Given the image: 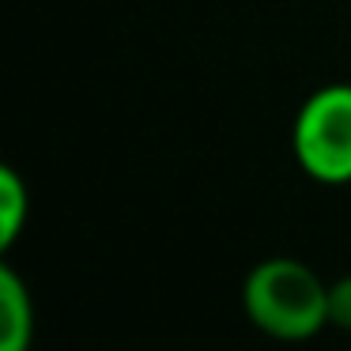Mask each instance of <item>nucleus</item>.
Returning <instances> with one entry per match:
<instances>
[{"label": "nucleus", "instance_id": "f257e3e1", "mask_svg": "<svg viewBox=\"0 0 351 351\" xmlns=\"http://www.w3.org/2000/svg\"><path fill=\"white\" fill-rule=\"evenodd\" d=\"M242 302L253 325L280 340H306L328 325V287L291 257L261 261L245 276Z\"/></svg>", "mask_w": 351, "mask_h": 351}, {"label": "nucleus", "instance_id": "f03ea898", "mask_svg": "<svg viewBox=\"0 0 351 351\" xmlns=\"http://www.w3.org/2000/svg\"><path fill=\"white\" fill-rule=\"evenodd\" d=\"M295 159L313 182H351V84L321 87L295 121Z\"/></svg>", "mask_w": 351, "mask_h": 351}, {"label": "nucleus", "instance_id": "7ed1b4c3", "mask_svg": "<svg viewBox=\"0 0 351 351\" xmlns=\"http://www.w3.org/2000/svg\"><path fill=\"white\" fill-rule=\"evenodd\" d=\"M34 310L23 280L12 268L0 272V348L4 351H23L31 343Z\"/></svg>", "mask_w": 351, "mask_h": 351}, {"label": "nucleus", "instance_id": "20e7f679", "mask_svg": "<svg viewBox=\"0 0 351 351\" xmlns=\"http://www.w3.org/2000/svg\"><path fill=\"white\" fill-rule=\"evenodd\" d=\"M27 215V189L12 167H0V245L8 250L16 242Z\"/></svg>", "mask_w": 351, "mask_h": 351}, {"label": "nucleus", "instance_id": "39448f33", "mask_svg": "<svg viewBox=\"0 0 351 351\" xmlns=\"http://www.w3.org/2000/svg\"><path fill=\"white\" fill-rule=\"evenodd\" d=\"M328 321L340 328H351V276H343L328 287Z\"/></svg>", "mask_w": 351, "mask_h": 351}]
</instances>
